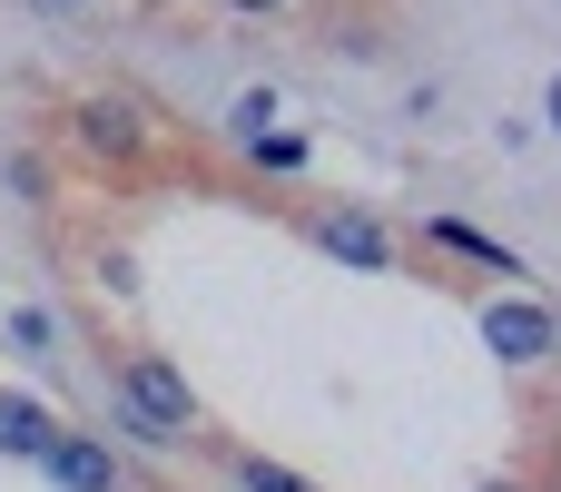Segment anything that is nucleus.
I'll list each match as a JSON object with an SVG mask.
<instances>
[{
  "label": "nucleus",
  "mask_w": 561,
  "mask_h": 492,
  "mask_svg": "<svg viewBox=\"0 0 561 492\" xmlns=\"http://www.w3.org/2000/svg\"><path fill=\"white\" fill-rule=\"evenodd\" d=\"M118 404H128L138 424H158L168 444L197 424V394H187V375H178L168 355H118Z\"/></svg>",
  "instance_id": "f257e3e1"
},
{
  "label": "nucleus",
  "mask_w": 561,
  "mask_h": 492,
  "mask_svg": "<svg viewBox=\"0 0 561 492\" xmlns=\"http://www.w3.org/2000/svg\"><path fill=\"white\" fill-rule=\"evenodd\" d=\"M483 345L503 365H542L561 345V316H542V306H483Z\"/></svg>",
  "instance_id": "f03ea898"
},
{
  "label": "nucleus",
  "mask_w": 561,
  "mask_h": 492,
  "mask_svg": "<svg viewBox=\"0 0 561 492\" xmlns=\"http://www.w3.org/2000/svg\"><path fill=\"white\" fill-rule=\"evenodd\" d=\"M49 483L59 492H118L128 473H118V454H108L99 434H59V444H49Z\"/></svg>",
  "instance_id": "7ed1b4c3"
},
{
  "label": "nucleus",
  "mask_w": 561,
  "mask_h": 492,
  "mask_svg": "<svg viewBox=\"0 0 561 492\" xmlns=\"http://www.w3.org/2000/svg\"><path fill=\"white\" fill-rule=\"evenodd\" d=\"M79 148H99V158H138L148 128H138L128 99H89V108H79Z\"/></svg>",
  "instance_id": "20e7f679"
},
{
  "label": "nucleus",
  "mask_w": 561,
  "mask_h": 492,
  "mask_svg": "<svg viewBox=\"0 0 561 492\" xmlns=\"http://www.w3.org/2000/svg\"><path fill=\"white\" fill-rule=\"evenodd\" d=\"M69 424L49 414V404H30V394H0V454H30V464H49V444H59Z\"/></svg>",
  "instance_id": "39448f33"
},
{
  "label": "nucleus",
  "mask_w": 561,
  "mask_h": 492,
  "mask_svg": "<svg viewBox=\"0 0 561 492\" xmlns=\"http://www.w3.org/2000/svg\"><path fill=\"white\" fill-rule=\"evenodd\" d=\"M316 247L345 256V266H394V237L375 217H316Z\"/></svg>",
  "instance_id": "423d86ee"
},
{
  "label": "nucleus",
  "mask_w": 561,
  "mask_h": 492,
  "mask_svg": "<svg viewBox=\"0 0 561 492\" xmlns=\"http://www.w3.org/2000/svg\"><path fill=\"white\" fill-rule=\"evenodd\" d=\"M424 237H434V247H454V256H473V266H493V276H533V266H523L503 237H483V227H463V217H434Z\"/></svg>",
  "instance_id": "0eeeda50"
},
{
  "label": "nucleus",
  "mask_w": 561,
  "mask_h": 492,
  "mask_svg": "<svg viewBox=\"0 0 561 492\" xmlns=\"http://www.w3.org/2000/svg\"><path fill=\"white\" fill-rule=\"evenodd\" d=\"M10 345H20L30 365H49V345H59V325H49L39 306H10Z\"/></svg>",
  "instance_id": "6e6552de"
},
{
  "label": "nucleus",
  "mask_w": 561,
  "mask_h": 492,
  "mask_svg": "<svg viewBox=\"0 0 561 492\" xmlns=\"http://www.w3.org/2000/svg\"><path fill=\"white\" fill-rule=\"evenodd\" d=\"M237 483H247V492H316V483H296L286 464H266V454H247V464H237Z\"/></svg>",
  "instance_id": "1a4fd4ad"
},
{
  "label": "nucleus",
  "mask_w": 561,
  "mask_h": 492,
  "mask_svg": "<svg viewBox=\"0 0 561 492\" xmlns=\"http://www.w3.org/2000/svg\"><path fill=\"white\" fill-rule=\"evenodd\" d=\"M256 148V168H306V138L296 128H266V138H247Z\"/></svg>",
  "instance_id": "9d476101"
},
{
  "label": "nucleus",
  "mask_w": 561,
  "mask_h": 492,
  "mask_svg": "<svg viewBox=\"0 0 561 492\" xmlns=\"http://www.w3.org/2000/svg\"><path fill=\"white\" fill-rule=\"evenodd\" d=\"M266 118H276V99H266V89H247V99H237V128H247V138H266Z\"/></svg>",
  "instance_id": "9b49d317"
},
{
  "label": "nucleus",
  "mask_w": 561,
  "mask_h": 492,
  "mask_svg": "<svg viewBox=\"0 0 561 492\" xmlns=\"http://www.w3.org/2000/svg\"><path fill=\"white\" fill-rule=\"evenodd\" d=\"M227 10H237V20H276L286 0H227Z\"/></svg>",
  "instance_id": "f8f14e48"
},
{
  "label": "nucleus",
  "mask_w": 561,
  "mask_h": 492,
  "mask_svg": "<svg viewBox=\"0 0 561 492\" xmlns=\"http://www.w3.org/2000/svg\"><path fill=\"white\" fill-rule=\"evenodd\" d=\"M552 128H561V79H552Z\"/></svg>",
  "instance_id": "ddd939ff"
},
{
  "label": "nucleus",
  "mask_w": 561,
  "mask_h": 492,
  "mask_svg": "<svg viewBox=\"0 0 561 492\" xmlns=\"http://www.w3.org/2000/svg\"><path fill=\"white\" fill-rule=\"evenodd\" d=\"M483 492H533V483H483Z\"/></svg>",
  "instance_id": "4468645a"
}]
</instances>
